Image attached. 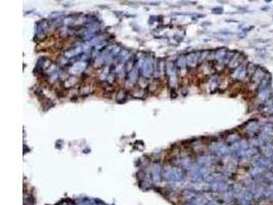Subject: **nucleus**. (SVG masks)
<instances>
[{"label": "nucleus", "instance_id": "1", "mask_svg": "<svg viewBox=\"0 0 273 205\" xmlns=\"http://www.w3.org/2000/svg\"><path fill=\"white\" fill-rule=\"evenodd\" d=\"M265 75H266V71H265V69H262L261 67H258L257 71L255 72V74L253 75L252 79H251V85H253L254 87H258L259 84L261 83V81L264 79Z\"/></svg>", "mask_w": 273, "mask_h": 205}, {"label": "nucleus", "instance_id": "5", "mask_svg": "<svg viewBox=\"0 0 273 205\" xmlns=\"http://www.w3.org/2000/svg\"><path fill=\"white\" fill-rule=\"evenodd\" d=\"M257 69H258V66H256L255 64L253 63H249L247 67V74L249 77H253V75L255 74V72L257 71Z\"/></svg>", "mask_w": 273, "mask_h": 205}, {"label": "nucleus", "instance_id": "3", "mask_svg": "<svg viewBox=\"0 0 273 205\" xmlns=\"http://www.w3.org/2000/svg\"><path fill=\"white\" fill-rule=\"evenodd\" d=\"M270 94H271L270 88H268V89H264L262 91H259L258 99L260 100H267L269 98H270Z\"/></svg>", "mask_w": 273, "mask_h": 205}, {"label": "nucleus", "instance_id": "6", "mask_svg": "<svg viewBox=\"0 0 273 205\" xmlns=\"http://www.w3.org/2000/svg\"><path fill=\"white\" fill-rule=\"evenodd\" d=\"M270 160H271V161H272V163H273V155H272V156H271V158H270Z\"/></svg>", "mask_w": 273, "mask_h": 205}, {"label": "nucleus", "instance_id": "2", "mask_svg": "<svg viewBox=\"0 0 273 205\" xmlns=\"http://www.w3.org/2000/svg\"><path fill=\"white\" fill-rule=\"evenodd\" d=\"M270 84H271V75L269 74V73H266L264 79L261 81V83L259 84L258 90L262 91L264 89H268V88H270Z\"/></svg>", "mask_w": 273, "mask_h": 205}, {"label": "nucleus", "instance_id": "4", "mask_svg": "<svg viewBox=\"0 0 273 205\" xmlns=\"http://www.w3.org/2000/svg\"><path fill=\"white\" fill-rule=\"evenodd\" d=\"M263 181H265L269 185H273V171L272 170H268V171L264 173Z\"/></svg>", "mask_w": 273, "mask_h": 205}]
</instances>
